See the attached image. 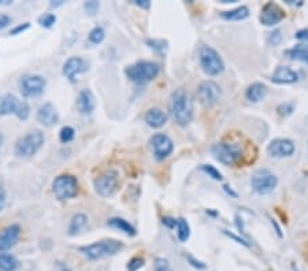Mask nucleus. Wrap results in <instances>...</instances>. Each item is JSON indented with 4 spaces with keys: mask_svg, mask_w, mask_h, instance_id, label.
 <instances>
[{
    "mask_svg": "<svg viewBox=\"0 0 308 271\" xmlns=\"http://www.w3.org/2000/svg\"><path fill=\"white\" fill-rule=\"evenodd\" d=\"M281 40H282V32L279 29H275L274 32H271L269 34V43H270L271 46H278Z\"/></svg>",
    "mask_w": 308,
    "mask_h": 271,
    "instance_id": "4c0bfd02",
    "label": "nucleus"
},
{
    "mask_svg": "<svg viewBox=\"0 0 308 271\" xmlns=\"http://www.w3.org/2000/svg\"><path fill=\"white\" fill-rule=\"evenodd\" d=\"M63 3H65L63 0H59V2H51L50 5H51V7H59V6H62Z\"/></svg>",
    "mask_w": 308,
    "mask_h": 271,
    "instance_id": "09e8293b",
    "label": "nucleus"
},
{
    "mask_svg": "<svg viewBox=\"0 0 308 271\" xmlns=\"http://www.w3.org/2000/svg\"><path fill=\"white\" fill-rule=\"evenodd\" d=\"M47 81L44 77L37 74L25 75L19 79V91L24 97L42 96L46 89Z\"/></svg>",
    "mask_w": 308,
    "mask_h": 271,
    "instance_id": "9b49d317",
    "label": "nucleus"
},
{
    "mask_svg": "<svg viewBox=\"0 0 308 271\" xmlns=\"http://www.w3.org/2000/svg\"><path fill=\"white\" fill-rule=\"evenodd\" d=\"M118 171L114 169L105 171L103 174H100L95 179V191L96 193L101 197H110L113 196L114 192L118 188Z\"/></svg>",
    "mask_w": 308,
    "mask_h": 271,
    "instance_id": "9d476101",
    "label": "nucleus"
},
{
    "mask_svg": "<svg viewBox=\"0 0 308 271\" xmlns=\"http://www.w3.org/2000/svg\"><path fill=\"white\" fill-rule=\"evenodd\" d=\"M299 79V74L289 67L279 66L271 75V81L274 84H293Z\"/></svg>",
    "mask_w": 308,
    "mask_h": 271,
    "instance_id": "412c9836",
    "label": "nucleus"
},
{
    "mask_svg": "<svg viewBox=\"0 0 308 271\" xmlns=\"http://www.w3.org/2000/svg\"><path fill=\"white\" fill-rule=\"evenodd\" d=\"M163 225L167 226L169 229H174L175 226H177V219H174V218H170V217H165L162 219Z\"/></svg>",
    "mask_w": 308,
    "mask_h": 271,
    "instance_id": "c03bdc74",
    "label": "nucleus"
},
{
    "mask_svg": "<svg viewBox=\"0 0 308 271\" xmlns=\"http://www.w3.org/2000/svg\"><path fill=\"white\" fill-rule=\"evenodd\" d=\"M211 152L214 158L226 166H234L242 158L241 147L233 142H217L211 147Z\"/></svg>",
    "mask_w": 308,
    "mask_h": 271,
    "instance_id": "6e6552de",
    "label": "nucleus"
},
{
    "mask_svg": "<svg viewBox=\"0 0 308 271\" xmlns=\"http://www.w3.org/2000/svg\"><path fill=\"white\" fill-rule=\"evenodd\" d=\"M144 121L152 129H160L166 125L167 114L160 109H150L144 115Z\"/></svg>",
    "mask_w": 308,
    "mask_h": 271,
    "instance_id": "aec40b11",
    "label": "nucleus"
},
{
    "mask_svg": "<svg viewBox=\"0 0 308 271\" xmlns=\"http://www.w3.org/2000/svg\"><path fill=\"white\" fill-rule=\"evenodd\" d=\"M150 144L152 151H154V156L156 160H165L174 150V144L171 141V138L163 133L154 134L151 137Z\"/></svg>",
    "mask_w": 308,
    "mask_h": 271,
    "instance_id": "ddd939ff",
    "label": "nucleus"
},
{
    "mask_svg": "<svg viewBox=\"0 0 308 271\" xmlns=\"http://www.w3.org/2000/svg\"><path fill=\"white\" fill-rule=\"evenodd\" d=\"M223 188H225V191L228 193H229V195H232V196H233V197H237V195H236V193H234L233 191H232V189H229V186H228V185H225Z\"/></svg>",
    "mask_w": 308,
    "mask_h": 271,
    "instance_id": "8fccbe9b",
    "label": "nucleus"
},
{
    "mask_svg": "<svg viewBox=\"0 0 308 271\" xmlns=\"http://www.w3.org/2000/svg\"><path fill=\"white\" fill-rule=\"evenodd\" d=\"M13 3V2H10V0H0V7H3V6H10Z\"/></svg>",
    "mask_w": 308,
    "mask_h": 271,
    "instance_id": "3c124183",
    "label": "nucleus"
},
{
    "mask_svg": "<svg viewBox=\"0 0 308 271\" xmlns=\"http://www.w3.org/2000/svg\"><path fill=\"white\" fill-rule=\"evenodd\" d=\"M155 271H173L171 270L169 260L165 258H158L155 260Z\"/></svg>",
    "mask_w": 308,
    "mask_h": 271,
    "instance_id": "c9c22d12",
    "label": "nucleus"
},
{
    "mask_svg": "<svg viewBox=\"0 0 308 271\" xmlns=\"http://www.w3.org/2000/svg\"><path fill=\"white\" fill-rule=\"evenodd\" d=\"M296 38H299V40H308V29L299 30L296 33Z\"/></svg>",
    "mask_w": 308,
    "mask_h": 271,
    "instance_id": "49530a36",
    "label": "nucleus"
},
{
    "mask_svg": "<svg viewBox=\"0 0 308 271\" xmlns=\"http://www.w3.org/2000/svg\"><path fill=\"white\" fill-rule=\"evenodd\" d=\"M15 115L18 119L26 121L30 115V107L26 101L19 100L13 93H6L0 96V117Z\"/></svg>",
    "mask_w": 308,
    "mask_h": 271,
    "instance_id": "39448f33",
    "label": "nucleus"
},
{
    "mask_svg": "<svg viewBox=\"0 0 308 271\" xmlns=\"http://www.w3.org/2000/svg\"><path fill=\"white\" fill-rule=\"evenodd\" d=\"M223 234H226V236H228V237L233 238L234 241H237L238 244H241V245L247 246V248H248V246H250V244H248V242H247L245 240H244V238H241V237H237V236H236V234H233V233H229V232H228V230H223Z\"/></svg>",
    "mask_w": 308,
    "mask_h": 271,
    "instance_id": "a19ab883",
    "label": "nucleus"
},
{
    "mask_svg": "<svg viewBox=\"0 0 308 271\" xmlns=\"http://www.w3.org/2000/svg\"><path fill=\"white\" fill-rule=\"evenodd\" d=\"M199 62L204 73L211 77L219 75L225 70V63L221 55L210 46H201L199 48Z\"/></svg>",
    "mask_w": 308,
    "mask_h": 271,
    "instance_id": "20e7f679",
    "label": "nucleus"
},
{
    "mask_svg": "<svg viewBox=\"0 0 308 271\" xmlns=\"http://www.w3.org/2000/svg\"><path fill=\"white\" fill-rule=\"evenodd\" d=\"M56 15L52 13H46L43 14V15H40L38 17V24H40V26H43V28H52V26L55 25V22H56Z\"/></svg>",
    "mask_w": 308,
    "mask_h": 271,
    "instance_id": "7c9ffc66",
    "label": "nucleus"
},
{
    "mask_svg": "<svg viewBox=\"0 0 308 271\" xmlns=\"http://www.w3.org/2000/svg\"><path fill=\"white\" fill-rule=\"evenodd\" d=\"M221 17L226 21H242L250 17V9L247 6H241L234 10H229V11H223L221 13Z\"/></svg>",
    "mask_w": 308,
    "mask_h": 271,
    "instance_id": "393cba45",
    "label": "nucleus"
},
{
    "mask_svg": "<svg viewBox=\"0 0 308 271\" xmlns=\"http://www.w3.org/2000/svg\"><path fill=\"white\" fill-rule=\"evenodd\" d=\"M29 28H30V22H25V24L15 26L14 29L10 30V34H11V36H17V34H21L22 32H25V30H28Z\"/></svg>",
    "mask_w": 308,
    "mask_h": 271,
    "instance_id": "58836bf2",
    "label": "nucleus"
},
{
    "mask_svg": "<svg viewBox=\"0 0 308 271\" xmlns=\"http://www.w3.org/2000/svg\"><path fill=\"white\" fill-rule=\"evenodd\" d=\"M293 110H295V105L293 103H282L281 106H278V111L279 115H282V117H288V115H291L293 113Z\"/></svg>",
    "mask_w": 308,
    "mask_h": 271,
    "instance_id": "e433bc0d",
    "label": "nucleus"
},
{
    "mask_svg": "<svg viewBox=\"0 0 308 271\" xmlns=\"http://www.w3.org/2000/svg\"><path fill=\"white\" fill-rule=\"evenodd\" d=\"M125 74L128 75L130 81L141 85V84L152 81L159 74V66L154 62L141 60V62H137L126 67Z\"/></svg>",
    "mask_w": 308,
    "mask_h": 271,
    "instance_id": "423d86ee",
    "label": "nucleus"
},
{
    "mask_svg": "<svg viewBox=\"0 0 308 271\" xmlns=\"http://www.w3.org/2000/svg\"><path fill=\"white\" fill-rule=\"evenodd\" d=\"M88 70L87 62L79 56H73L69 58L63 65V75L66 77L70 82H75V79L81 73Z\"/></svg>",
    "mask_w": 308,
    "mask_h": 271,
    "instance_id": "f3484780",
    "label": "nucleus"
},
{
    "mask_svg": "<svg viewBox=\"0 0 308 271\" xmlns=\"http://www.w3.org/2000/svg\"><path fill=\"white\" fill-rule=\"evenodd\" d=\"M277 185H278V178L267 169L256 170L251 178V186L259 195H269L277 188Z\"/></svg>",
    "mask_w": 308,
    "mask_h": 271,
    "instance_id": "1a4fd4ad",
    "label": "nucleus"
},
{
    "mask_svg": "<svg viewBox=\"0 0 308 271\" xmlns=\"http://www.w3.org/2000/svg\"><path fill=\"white\" fill-rule=\"evenodd\" d=\"M3 141H5V137H3V134L0 133V147L3 145Z\"/></svg>",
    "mask_w": 308,
    "mask_h": 271,
    "instance_id": "603ef678",
    "label": "nucleus"
},
{
    "mask_svg": "<svg viewBox=\"0 0 308 271\" xmlns=\"http://www.w3.org/2000/svg\"><path fill=\"white\" fill-rule=\"evenodd\" d=\"M37 121L42 123V125L47 126V128H51V126H54L59 119V114L55 109V106L50 101H47L44 105L40 106V109L37 110Z\"/></svg>",
    "mask_w": 308,
    "mask_h": 271,
    "instance_id": "a211bd4d",
    "label": "nucleus"
},
{
    "mask_svg": "<svg viewBox=\"0 0 308 271\" xmlns=\"http://www.w3.org/2000/svg\"><path fill=\"white\" fill-rule=\"evenodd\" d=\"M107 225H109L110 227H114V229L121 230V232H124V233H125L126 236H129V237H133V236H136V233H137L136 229H134V226L132 225V223H129L126 219H124V218H110L109 221H107Z\"/></svg>",
    "mask_w": 308,
    "mask_h": 271,
    "instance_id": "5701e85b",
    "label": "nucleus"
},
{
    "mask_svg": "<svg viewBox=\"0 0 308 271\" xmlns=\"http://www.w3.org/2000/svg\"><path fill=\"white\" fill-rule=\"evenodd\" d=\"M58 271H73L70 267L67 266V264H63V263H59L58 264Z\"/></svg>",
    "mask_w": 308,
    "mask_h": 271,
    "instance_id": "de8ad7c7",
    "label": "nucleus"
},
{
    "mask_svg": "<svg viewBox=\"0 0 308 271\" xmlns=\"http://www.w3.org/2000/svg\"><path fill=\"white\" fill-rule=\"evenodd\" d=\"M170 111L179 126L189 125L193 119V100L191 95L183 89L174 91L170 97Z\"/></svg>",
    "mask_w": 308,
    "mask_h": 271,
    "instance_id": "f257e3e1",
    "label": "nucleus"
},
{
    "mask_svg": "<svg viewBox=\"0 0 308 271\" xmlns=\"http://www.w3.org/2000/svg\"><path fill=\"white\" fill-rule=\"evenodd\" d=\"M133 3L136 6H138L140 9H144V10H148L151 7L150 0H134Z\"/></svg>",
    "mask_w": 308,
    "mask_h": 271,
    "instance_id": "a18cd8bd",
    "label": "nucleus"
},
{
    "mask_svg": "<svg viewBox=\"0 0 308 271\" xmlns=\"http://www.w3.org/2000/svg\"><path fill=\"white\" fill-rule=\"evenodd\" d=\"M147 46L158 52H165L167 48V43L165 40H152L151 38V40H147Z\"/></svg>",
    "mask_w": 308,
    "mask_h": 271,
    "instance_id": "72a5a7b5",
    "label": "nucleus"
},
{
    "mask_svg": "<svg viewBox=\"0 0 308 271\" xmlns=\"http://www.w3.org/2000/svg\"><path fill=\"white\" fill-rule=\"evenodd\" d=\"M122 248H124V244L118 240H103V241L93 242L89 245L79 246L78 249L85 258L91 259V260H99V259L117 255Z\"/></svg>",
    "mask_w": 308,
    "mask_h": 271,
    "instance_id": "f03ea898",
    "label": "nucleus"
},
{
    "mask_svg": "<svg viewBox=\"0 0 308 271\" xmlns=\"http://www.w3.org/2000/svg\"><path fill=\"white\" fill-rule=\"evenodd\" d=\"M75 106H77V110L79 113L84 114V115H88V114H91L95 110L96 99L91 89H83L78 93L77 100H75Z\"/></svg>",
    "mask_w": 308,
    "mask_h": 271,
    "instance_id": "6ab92c4d",
    "label": "nucleus"
},
{
    "mask_svg": "<svg viewBox=\"0 0 308 271\" xmlns=\"http://www.w3.org/2000/svg\"><path fill=\"white\" fill-rule=\"evenodd\" d=\"M197 99L204 107H213L221 99V88L214 81H204L197 88Z\"/></svg>",
    "mask_w": 308,
    "mask_h": 271,
    "instance_id": "f8f14e48",
    "label": "nucleus"
},
{
    "mask_svg": "<svg viewBox=\"0 0 308 271\" xmlns=\"http://www.w3.org/2000/svg\"><path fill=\"white\" fill-rule=\"evenodd\" d=\"M84 9L87 11L89 15H95L100 9V3L99 2H96V0H92V2H85L84 3Z\"/></svg>",
    "mask_w": 308,
    "mask_h": 271,
    "instance_id": "f704fd0d",
    "label": "nucleus"
},
{
    "mask_svg": "<svg viewBox=\"0 0 308 271\" xmlns=\"http://www.w3.org/2000/svg\"><path fill=\"white\" fill-rule=\"evenodd\" d=\"M75 136V130L71 128V126H63L60 132H59V140L63 144H67V142H70L74 140Z\"/></svg>",
    "mask_w": 308,
    "mask_h": 271,
    "instance_id": "c756f323",
    "label": "nucleus"
},
{
    "mask_svg": "<svg viewBox=\"0 0 308 271\" xmlns=\"http://www.w3.org/2000/svg\"><path fill=\"white\" fill-rule=\"evenodd\" d=\"M283 18H285V11L273 2L264 5V7L262 9V14H260V22L266 26L277 25Z\"/></svg>",
    "mask_w": 308,
    "mask_h": 271,
    "instance_id": "dca6fc26",
    "label": "nucleus"
},
{
    "mask_svg": "<svg viewBox=\"0 0 308 271\" xmlns=\"http://www.w3.org/2000/svg\"><path fill=\"white\" fill-rule=\"evenodd\" d=\"M177 236L181 242H187L191 237V227H189L187 219H183V218L177 219Z\"/></svg>",
    "mask_w": 308,
    "mask_h": 271,
    "instance_id": "cd10ccee",
    "label": "nucleus"
},
{
    "mask_svg": "<svg viewBox=\"0 0 308 271\" xmlns=\"http://www.w3.org/2000/svg\"><path fill=\"white\" fill-rule=\"evenodd\" d=\"M267 95V87L262 82H255L248 87L245 91L247 100L252 101V103H258V101L263 100Z\"/></svg>",
    "mask_w": 308,
    "mask_h": 271,
    "instance_id": "4be33fe9",
    "label": "nucleus"
},
{
    "mask_svg": "<svg viewBox=\"0 0 308 271\" xmlns=\"http://www.w3.org/2000/svg\"><path fill=\"white\" fill-rule=\"evenodd\" d=\"M44 141H46V137L42 130H32L21 138H18L14 147V152L18 158H32L40 151Z\"/></svg>",
    "mask_w": 308,
    "mask_h": 271,
    "instance_id": "7ed1b4c3",
    "label": "nucleus"
},
{
    "mask_svg": "<svg viewBox=\"0 0 308 271\" xmlns=\"http://www.w3.org/2000/svg\"><path fill=\"white\" fill-rule=\"evenodd\" d=\"M52 191L58 200H70L78 193V181L74 175L60 174L52 181Z\"/></svg>",
    "mask_w": 308,
    "mask_h": 271,
    "instance_id": "0eeeda50",
    "label": "nucleus"
},
{
    "mask_svg": "<svg viewBox=\"0 0 308 271\" xmlns=\"http://www.w3.org/2000/svg\"><path fill=\"white\" fill-rule=\"evenodd\" d=\"M144 264H146V260H144V259L140 258V256H134V258L130 259L129 263H128V271H138L140 268L144 267Z\"/></svg>",
    "mask_w": 308,
    "mask_h": 271,
    "instance_id": "473e14b6",
    "label": "nucleus"
},
{
    "mask_svg": "<svg viewBox=\"0 0 308 271\" xmlns=\"http://www.w3.org/2000/svg\"><path fill=\"white\" fill-rule=\"evenodd\" d=\"M267 152L273 158H289L295 152V142L289 138H275L267 147Z\"/></svg>",
    "mask_w": 308,
    "mask_h": 271,
    "instance_id": "4468645a",
    "label": "nucleus"
},
{
    "mask_svg": "<svg viewBox=\"0 0 308 271\" xmlns=\"http://www.w3.org/2000/svg\"><path fill=\"white\" fill-rule=\"evenodd\" d=\"M10 24H11V17H9L7 14H0V30L7 28Z\"/></svg>",
    "mask_w": 308,
    "mask_h": 271,
    "instance_id": "79ce46f5",
    "label": "nucleus"
},
{
    "mask_svg": "<svg viewBox=\"0 0 308 271\" xmlns=\"http://www.w3.org/2000/svg\"><path fill=\"white\" fill-rule=\"evenodd\" d=\"M188 260H189V263H191L192 266L195 267V268H199V270H203V268H206V264H204L203 262H199V260H196L193 256H191V255H188Z\"/></svg>",
    "mask_w": 308,
    "mask_h": 271,
    "instance_id": "37998d69",
    "label": "nucleus"
},
{
    "mask_svg": "<svg viewBox=\"0 0 308 271\" xmlns=\"http://www.w3.org/2000/svg\"><path fill=\"white\" fill-rule=\"evenodd\" d=\"M88 223V218L85 214L78 213L74 214L71 218L70 223H69V229H67V234L69 236H77L85 229V226Z\"/></svg>",
    "mask_w": 308,
    "mask_h": 271,
    "instance_id": "b1692460",
    "label": "nucleus"
},
{
    "mask_svg": "<svg viewBox=\"0 0 308 271\" xmlns=\"http://www.w3.org/2000/svg\"><path fill=\"white\" fill-rule=\"evenodd\" d=\"M285 54L293 60H300V62L308 65V46L299 44V46H295L291 50H288Z\"/></svg>",
    "mask_w": 308,
    "mask_h": 271,
    "instance_id": "bb28decb",
    "label": "nucleus"
},
{
    "mask_svg": "<svg viewBox=\"0 0 308 271\" xmlns=\"http://www.w3.org/2000/svg\"><path fill=\"white\" fill-rule=\"evenodd\" d=\"M200 170L204 171L206 174L211 177L213 179H215V181H222L223 179V175H222L221 171L215 169L214 166H211V164H203V166L200 167Z\"/></svg>",
    "mask_w": 308,
    "mask_h": 271,
    "instance_id": "2f4dec72",
    "label": "nucleus"
},
{
    "mask_svg": "<svg viewBox=\"0 0 308 271\" xmlns=\"http://www.w3.org/2000/svg\"><path fill=\"white\" fill-rule=\"evenodd\" d=\"M19 267L18 259L7 252H0V271H15Z\"/></svg>",
    "mask_w": 308,
    "mask_h": 271,
    "instance_id": "a878e982",
    "label": "nucleus"
},
{
    "mask_svg": "<svg viewBox=\"0 0 308 271\" xmlns=\"http://www.w3.org/2000/svg\"><path fill=\"white\" fill-rule=\"evenodd\" d=\"M19 237H21V227L17 223L0 230V252H6L17 245Z\"/></svg>",
    "mask_w": 308,
    "mask_h": 271,
    "instance_id": "2eb2a0df",
    "label": "nucleus"
},
{
    "mask_svg": "<svg viewBox=\"0 0 308 271\" xmlns=\"http://www.w3.org/2000/svg\"><path fill=\"white\" fill-rule=\"evenodd\" d=\"M106 37V32L105 29L101 28V26H96L93 29L89 32V36H88V40L92 44H100V43L103 41Z\"/></svg>",
    "mask_w": 308,
    "mask_h": 271,
    "instance_id": "c85d7f7f",
    "label": "nucleus"
},
{
    "mask_svg": "<svg viewBox=\"0 0 308 271\" xmlns=\"http://www.w3.org/2000/svg\"><path fill=\"white\" fill-rule=\"evenodd\" d=\"M6 203H7V193H6L5 186L0 185V213H2L3 209L6 207Z\"/></svg>",
    "mask_w": 308,
    "mask_h": 271,
    "instance_id": "ea45409f",
    "label": "nucleus"
}]
</instances>
